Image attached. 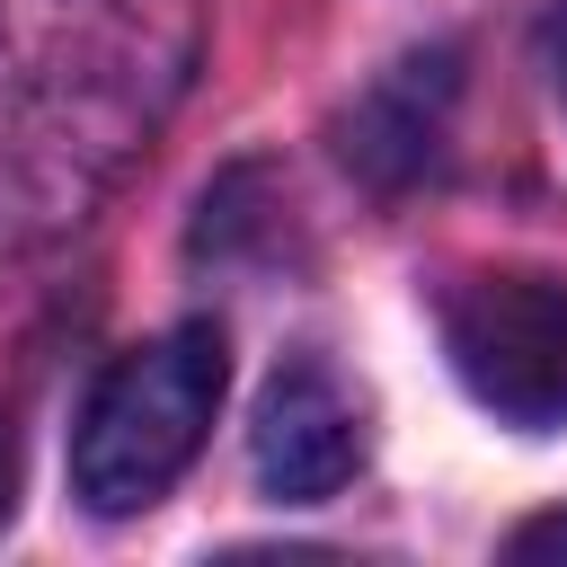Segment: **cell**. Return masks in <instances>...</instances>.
<instances>
[{"instance_id":"1","label":"cell","mask_w":567,"mask_h":567,"mask_svg":"<svg viewBox=\"0 0 567 567\" xmlns=\"http://www.w3.org/2000/svg\"><path fill=\"white\" fill-rule=\"evenodd\" d=\"M195 62V0H62L44 62L27 80V151L53 168V204H71L159 124Z\"/></svg>"},{"instance_id":"2","label":"cell","mask_w":567,"mask_h":567,"mask_svg":"<svg viewBox=\"0 0 567 567\" xmlns=\"http://www.w3.org/2000/svg\"><path fill=\"white\" fill-rule=\"evenodd\" d=\"M221 408V337L204 319L115 354L71 425V496L89 514H142L168 496V478L195 461L204 425Z\"/></svg>"},{"instance_id":"3","label":"cell","mask_w":567,"mask_h":567,"mask_svg":"<svg viewBox=\"0 0 567 567\" xmlns=\"http://www.w3.org/2000/svg\"><path fill=\"white\" fill-rule=\"evenodd\" d=\"M443 346L461 381L514 425H567V275L496 266L452 284Z\"/></svg>"},{"instance_id":"4","label":"cell","mask_w":567,"mask_h":567,"mask_svg":"<svg viewBox=\"0 0 567 567\" xmlns=\"http://www.w3.org/2000/svg\"><path fill=\"white\" fill-rule=\"evenodd\" d=\"M248 452H257V478L266 496L284 505H319L354 478L363 461V408L337 390L328 363H284L257 399V425H248Z\"/></svg>"},{"instance_id":"5","label":"cell","mask_w":567,"mask_h":567,"mask_svg":"<svg viewBox=\"0 0 567 567\" xmlns=\"http://www.w3.org/2000/svg\"><path fill=\"white\" fill-rule=\"evenodd\" d=\"M443 106H452V53H408L354 115H346V159L363 177H408L434 159V133H443Z\"/></svg>"},{"instance_id":"6","label":"cell","mask_w":567,"mask_h":567,"mask_svg":"<svg viewBox=\"0 0 567 567\" xmlns=\"http://www.w3.org/2000/svg\"><path fill=\"white\" fill-rule=\"evenodd\" d=\"M505 549H514V558H567V505H558V514H532Z\"/></svg>"},{"instance_id":"7","label":"cell","mask_w":567,"mask_h":567,"mask_svg":"<svg viewBox=\"0 0 567 567\" xmlns=\"http://www.w3.org/2000/svg\"><path fill=\"white\" fill-rule=\"evenodd\" d=\"M540 53H549V71L567 89V0H540Z\"/></svg>"},{"instance_id":"8","label":"cell","mask_w":567,"mask_h":567,"mask_svg":"<svg viewBox=\"0 0 567 567\" xmlns=\"http://www.w3.org/2000/svg\"><path fill=\"white\" fill-rule=\"evenodd\" d=\"M0 514H9V434H0Z\"/></svg>"}]
</instances>
